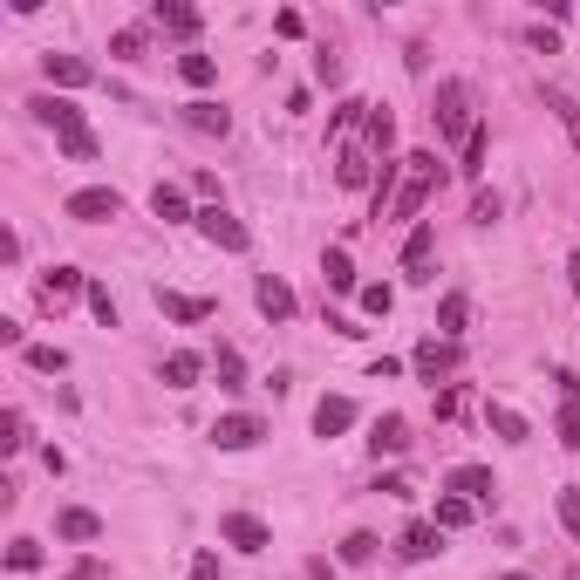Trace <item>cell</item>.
<instances>
[{
    "label": "cell",
    "mask_w": 580,
    "mask_h": 580,
    "mask_svg": "<svg viewBox=\"0 0 580 580\" xmlns=\"http://www.w3.org/2000/svg\"><path fill=\"white\" fill-rule=\"evenodd\" d=\"M185 580H219V553H212V546L192 553V574H185Z\"/></svg>",
    "instance_id": "b9f144b4"
},
{
    "label": "cell",
    "mask_w": 580,
    "mask_h": 580,
    "mask_svg": "<svg viewBox=\"0 0 580 580\" xmlns=\"http://www.w3.org/2000/svg\"><path fill=\"white\" fill-rule=\"evenodd\" d=\"M198 232H205L219 253H246V226L232 219L226 205H205V212H198Z\"/></svg>",
    "instance_id": "7a4b0ae2"
},
{
    "label": "cell",
    "mask_w": 580,
    "mask_h": 580,
    "mask_svg": "<svg viewBox=\"0 0 580 580\" xmlns=\"http://www.w3.org/2000/svg\"><path fill=\"white\" fill-rule=\"evenodd\" d=\"M198 376H205V362H198L192 348H178V355H164V383H171V389H192Z\"/></svg>",
    "instance_id": "44dd1931"
},
{
    "label": "cell",
    "mask_w": 580,
    "mask_h": 580,
    "mask_svg": "<svg viewBox=\"0 0 580 580\" xmlns=\"http://www.w3.org/2000/svg\"><path fill=\"white\" fill-rule=\"evenodd\" d=\"M7 437H0V451H21V444H28V417H21V410H7Z\"/></svg>",
    "instance_id": "60d3db41"
},
{
    "label": "cell",
    "mask_w": 580,
    "mask_h": 580,
    "mask_svg": "<svg viewBox=\"0 0 580 580\" xmlns=\"http://www.w3.org/2000/svg\"><path fill=\"white\" fill-rule=\"evenodd\" d=\"M485 144H492V130H485V123H478V130H471V137H464V178H478V171H485Z\"/></svg>",
    "instance_id": "f546056e"
},
{
    "label": "cell",
    "mask_w": 580,
    "mask_h": 580,
    "mask_svg": "<svg viewBox=\"0 0 580 580\" xmlns=\"http://www.w3.org/2000/svg\"><path fill=\"white\" fill-rule=\"evenodd\" d=\"M451 369H458V342H437V335H430V342H417V376H424V383L451 376Z\"/></svg>",
    "instance_id": "8fae6325"
},
{
    "label": "cell",
    "mask_w": 580,
    "mask_h": 580,
    "mask_svg": "<svg viewBox=\"0 0 580 580\" xmlns=\"http://www.w3.org/2000/svg\"><path fill=\"white\" fill-rule=\"evenodd\" d=\"M362 130H369V144H376V151L389 157V144H396V116H389V110H376V103H369V116H362Z\"/></svg>",
    "instance_id": "83f0119b"
},
{
    "label": "cell",
    "mask_w": 580,
    "mask_h": 580,
    "mask_svg": "<svg viewBox=\"0 0 580 580\" xmlns=\"http://www.w3.org/2000/svg\"><path fill=\"white\" fill-rule=\"evenodd\" d=\"M567 273H574V294H580V253H574V260H567Z\"/></svg>",
    "instance_id": "bcb514c9"
},
{
    "label": "cell",
    "mask_w": 580,
    "mask_h": 580,
    "mask_svg": "<svg viewBox=\"0 0 580 580\" xmlns=\"http://www.w3.org/2000/svg\"><path fill=\"white\" fill-rule=\"evenodd\" d=\"M185 123L205 130V137H226V130H232V116L219 110V103H185Z\"/></svg>",
    "instance_id": "cb8c5ba5"
},
{
    "label": "cell",
    "mask_w": 580,
    "mask_h": 580,
    "mask_svg": "<svg viewBox=\"0 0 580 580\" xmlns=\"http://www.w3.org/2000/svg\"><path fill=\"white\" fill-rule=\"evenodd\" d=\"M355 301H362V314H376V321H383V314L396 308V294H389L383 280H376V287H362V294H355Z\"/></svg>",
    "instance_id": "d590c367"
},
{
    "label": "cell",
    "mask_w": 580,
    "mask_h": 580,
    "mask_svg": "<svg viewBox=\"0 0 580 580\" xmlns=\"http://www.w3.org/2000/svg\"><path fill=\"white\" fill-rule=\"evenodd\" d=\"M69 580H110V567H103V560H76V567H69Z\"/></svg>",
    "instance_id": "ee69618b"
},
{
    "label": "cell",
    "mask_w": 580,
    "mask_h": 580,
    "mask_svg": "<svg viewBox=\"0 0 580 580\" xmlns=\"http://www.w3.org/2000/svg\"><path fill=\"white\" fill-rule=\"evenodd\" d=\"M499 212H505L499 192H478V198H471V226H499Z\"/></svg>",
    "instance_id": "f35d334b"
},
{
    "label": "cell",
    "mask_w": 580,
    "mask_h": 580,
    "mask_svg": "<svg viewBox=\"0 0 580 580\" xmlns=\"http://www.w3.org/2000/svg\"><path fill=\"white\" fill-rule=\"evenodd\" d=\"M553 437H560L567 451H580V403H567V410H560V424H553Z\"/></svg>",
    "instance_id": "74e56055"
},
{
    "label": "cell",
    "mask_w": 580,
    "mask_h": 580,
    "mask_svg": "<svg viewBox=\"0 0 580 580\" xmlns=\"http://www.w3.org/2000/svg\"><path fill=\"white\" fill-rule=\"evenodd\" d=\"M253 301H260L267 321H294V287H287L280 273H260V280H253Z\"/></svg>",
    "instance_id": "5b68a950"
},
{
    "label": "cell",
    "mask_w": 580,
    "mask_h": 580,
    "mask_svg": "<svg viewBox=\"0 0 580 580\" xmlns=\"http://www.w3.org/2000/svg\"><path fill=\"white\" fill-rule=\"evenodd\" d=\"M430 246H437V226H430V219H417V226H410V239H403V267H410V280H430Z\"/></svg>",
    "instance_id": "30bf717a"
},
{
    "label": "cell",
    "mask_w": 580,
    "mask_h": 580,
    "mask_svg": "<svg viewBox=\"0 0 580 580\" xmlns=\"http://www.w3.org/2000/svg\"><path fill=\"white\" fill-rule=\"evenodd\" d=\"M178 76L192 82V89H205V82L219 76V62H212V55H178Z\"/></svg>",
    "instance_id": "4dcf8cb0"
},
{
    "label": "cell",
    "mask_w": 580,
    "mask_h": 580,
    "mask_svg": "<svg viewBox=\"0 0 580 580\" xmlns=\"http://www.w3.org/2000/svg\"><path fill=\"white\" fill-rule=\"evenodd\" d=\"M335 185H348V192H355V185H369V151H355V144H348L342 164H335Z\"/></svg>",
    "instance_id": "484cf974"
},
{
    "label": "cell",
    "mask_w": 580,
    "mask_h": 580,
    "mask_svg": "<svg viewBox=\"0 0 580 580\" xmlns=\"http://www.w3.org/2000/svg\"><path fill=\"white\" fill-rule=\"evenodd\" d=\"M28 369H41V376H62V369H69V355H62V348H28Z\"/></svg>",
    "instance_id": "8d00e7d4"
},
{
    "label": "cell",
    "mask_w": 580,
    "mask_h": 580,
    "mask_svg": "<svg viewBox=\"0 0 580 580\" xmlns=\"http://www.w3.org/2000/svg\"><path fill=\"white\" fill-rule=\"evenodd\" d=\"M485 424L499 430L505 444H526V437H533V424H526V417H519L512 403H485Z\"/></svg>",
    "instance_id": "ac0fdd59"
},
{
    "label": "cell",
    "mask_w": 580,
    "mask_h": 580,
    "mask_svg": "<svg viewBox=\"0 0 580 580\" xmlns=\"http://www.w3.org/2000/svg\"><path fill=\"white\" fill-rule=\"evenodd\" d=\"M76 294H89V280H82L76 267H48L41 273V308H62V301H76Z\"/></svg>",
    "instance_id": "9c48e42d"
},
{
    "label": "cell",
    "mask_w": 580,
    "mask_h": 580,
    "mask_svg": "<svg viewBox=\"0 0 580 580\" xmlns=\"http://www.w3.org/2000/svg\"><path fill=\"white\" fill-rule=\"evenodd\" d=\"M314 76H321L328 89H335V82H342V62H335V55H314Z\"/></svg>",
    "instance_id": "f6af8a7d"
},
{
    "label": "cell",
    "mask_w": 580,
    "mask_h": 580,
    "mask_svg": "<svg viewBox=\"0 0 580 580\" xmlns=\"http://www.w3.org/2000/svg\"><path fill=\"white\" fill-rule=\"evenodd\" d=\"M55 144H62V157H76V164H96V137H89V123H82V130H62Z\"/></svg>",
    "instance_id": "f1b7e54d"
},
{
    "label": "cell",
    "mask_w": 580,
    "mask_h": 580,
    "mask_svg": "<svg viewBox=\"0 0 580 580\" xmlns=\"http://www.w3.org/2000/svg\"><path fill=\"white\" fill-rule=\"evenodd\" d=\"M396 553H403V560H437V553H444V526H437V519H417V526H403Z\"/></svg>",
    "instance_id": "52a82bcc"
},
{
    "label": "cell",
    "mask_w": 580,
    "mask_h": 580,
    "mask_svg": "<svg viewBox=\"0 0 580 580\" xmlns=\"http://www.w3.org/2000/svg\"><path fill=\"white\" fill-rule=\"evenodd\" d=\"M464 321H471V301H464V294H444V301H437V328H444V342H458Z\"/></svg>",
    "instance_id": "603a6c76"
},
{
    "label": "cell",
    "mask_w": 580,
    "mask_h": 580,
    "mask_svg": "<svg viewBox=\"0 0 580 580\" xmlns=\"http://www.w3.org/2000/svg\"><path fill=\"white\" fill-rule=\"evenodd\" d=\"M430 116H437V137H471L478 130V123H464V82H444Z\"/></svg>",
    "instance_id": "277c9868"
},
{
    "label": "cell",
    "mask_w": 580,
    "mask_h": 580,
    "mask_svg": "<svg viewBox=\"0 0 580 580\" xmlns=\"http://www.w3.org/2000/svg\"><path fill=\"white\" fill-rule=\"evenodd\" d=\"M41 69H48L55 89H82V82H96V69H89L82 55H41Z\"/></svg>",
    "instance_id": "4fadbf2b"
},
{
    "label": "cell",
    "mask_w": 580,
    "mask_h": 580,
    "mask_svg": "<svg viewBox=\"0 0 580 580\" xmlns=\"http://www.w3.org/2000/svg\"><path fill=\"white\" fill-rule=\"evenodd\" d=\"M505 580H533V574H505Z\"/></svg>",
    "instance_id": "7dc6e473"
},
{
    "label": "cell",
    "mask_w": 580,
    "mask_h": 580,
    "mask_svg": "<svg viewBox=\"0 0 580 580\" xmlns=\"http://www.w3.org/2000/svg\"><path fill=\"white\" fill-rule=\"evenodd\" d=\"M369 451H376V458L410 451V424H403V417H376V424H369Z\"/></svg>",
    "instance_id": "5bb4252c"
},
{
    "label": "cell",
    "mask_w": 580,
    "mask_h": 580,
    "mask_svg": "<svg viewBox=\"0 0 580 580\" xmlns=\"http://www.w3.org/2000/svg\"><path fill=\"white\" fill-rule=\"evenodd\" d=\"M7 567H14V574H35V567H41V546L35 540H14V546H7Z\"/></svg>",
    "instance_id": "e575fe53"
},
{
    "label": "cell",
    "mask_w": 580,
    "mask_h": 580,
    "mask_svg": "<svg viewBox=\"0 0 580 580\" xmlns=\"http://www.w3.org/2000/svg\"><path fill=\"white\" fill-rule=\"evenodd\" d=\"M151 21H157V28H171V35H185V41L198 35V14L185 7V0H157V7H151Z\"/></svg>",
    "instance_id": "d6986e66"
},
{
    "label": "cell",
    "mask_w": 580,
    "mask_h": 580,
    "mask_svg": "<svg viewBox=\"0 0 580 580\" xmlns=\"http://www.w3.org/2000/svg\"><path fill=\"white\" fill-rule=\"evenodd\" d=\"M151 212L164 219V226H178V219H198L192 205H185V192H178V185H157V192H151Z\"/></svg>",
    "instance_id": "7402d4cb"
},
{
    "label": "cell",
    "mask_w": 580,
    "mask_h": 580,
    "mask_svg": "<svg viewBox=\"0 0 580 580\" xmlns=\"http://www.w3.org/2000/svg\"><path fill=\"white\" fill-rule=\"evenodd\" d=\"M260 437H267L260 417H219V424H212V444H219V451H253Z\"/></svg>",
    "instance_id": "8992f818"
},
{
    "label": "cell",
    "mask_w": 580,
    "mask_h": 580,
    "mask_svg": "<svg viewBox=\"0 0 580 580\" xmlns=\"http://www.w3.org/2000/svg\"><path fill=\"white\" fill-rule=\"evenodd\" d=\"M110 55H116V62H137V55H144V28H116Z\"/></svg>",
    "instance_id": "836d02e7"
},
{
    "label": "cell",
    "mask_w": 580,
    "mask_h": 580,
    "mask_svg": "<svg viewBox=\"0 0 580 580\" xmlns=\"http://www.w3.org/2000/svg\"><path fill=\"white\" fill-rule=\"evenodd\" d=\"M89 308H96V321H103V328H123V314H116L110 287H89Z\"/></svg>",
    "instance_id": "ab89813d"
},
{
    "label": "cell",
    "mask_w": 580,
    "mask_h": 580,
    "mask_svg": "<svg viewBox=\"0 0 580 580\" xmlns=\"http://www.w3.org/2000/svg\"><path fill=\"white\" fill-rule=\"evenodd\" d=\"M157 308L171 314V321H185V328H192V321H205V314H212V301H198V294H171V287H157Z\"/></svg>",
    "instance_id": "e0dca14e"
},
{
    "label": "cell",
    "mask_w": 580,
    "mask_h": 580,
    "mask_svg": "<svg viewBox=\"0 0 580 580\" xmlns=\"http://www.w3.org/2000/svg\"><path fill=\"white\" fill-rule=\"evenodd\" d=\"M348 424H355V403L348 396H321L314 403V437H342Z\"/></svg>",
    "instance_id": "7c38bea8"
},
{
    "label": "cell",
    "mask_w": 580,
    "mask_h": 580,
    "mask_svg": "<svg viewBox=\"0 0 580 580\" xmlns=\"http://www.w3.org/2000/svg\"><path fill=\"white\" fill-rule=\"evenodd\" d=\"M376 546H383L376 533H348V540H342V560H348V567H369V560H376Z\"/></svg>",
    "instance_id": "1f68e13d"
},
{
    "label": "cell",
    "mask_w": 580,
    "mask_h": 580,
    "mask_svg": "<svg viewBox=\"0 0 580 580\" xmlns=\"http://www.w3.org/2000/svg\"><path fill=\"white\" fill-rule=\"evenodd\" d=\"M55 533H62V540H103V519H96V512H82V505H69V512L55 519Z\"/></svg>",
    "instance_id": "ffe728a7"
},
{
    "label": "cell",
    "mask_w": 580,
    "mask_h": 580,
    "mask_svg": "<svg viewBox=\"0 0 580 580\" xmlns=\"http://www.w3.org/2000/svg\"><path fill=\"white\" fill-rule=\"evenodd\" d=\"M219 389H246V362H239V348H219Z\"/></svg>",
    "instance_id": "d6a6232c"
},
{
    "label": "cell",
    "mask_w": 580,
    "mask_h": 580,
    "mask_svg": "<svg viewBox=\"0 0 580 580\" xmlns=\"http://www.w3.org/2000/svg\"><path fill=\"white\" fill-rule=\"evenodd\" d=\"M219 540H232L239 553H267L273 533L260 526V519H253V512H226V519H219Z\"/></svg>",
    "instance_id": "3957f363"
},
{
    "label": "cell",
    "mask_w": 580,
    "mask_h": 580,
    "mask_svg": "<svg viewBox=\"0 0 580 580\" xmlns=\"http://www.w3.org/2000/svg\"><path fill=\"white\" fill-rule=\"evenodd\" d=\"M546 110L560 116V130L574 137V151H580V103H574V96H567V89H546Z\"/></svg>",
    "instance_id": "d4e9b609"
},
{
    "label": "cell",
    "mask_w": 580,
    "mask_h": 580,
    "mask_svg": "<svg viewBox=\"0 0 580 580\" xmlns=\"http://www.w3.org/2000/svg\"><path fill=\"white\" fill-rule=\"evenodd\" d=\"M35 116L55 130V137H62V130H82V110L69 103V96H35Z\"/></svg>",
    "instance_id": "2e32d148"
},
{
    "label": "cell",
    "mask_w": 580,
    "mask_h": 580,
    "mask_svg": "<svg viewBox=\"0 0 580 580\" xmlns=\"http://www.w3.org/2000/svg\"><path fill=\"white\" fill-rule=\"evenodd\" d=\"M471 512H478L471 499H458V492H444V499H437V526H444V533H458V526H471Z\"/></svg>",
    "instance_id": "4316f807"
},
{
    "label": "cell",
    "mask_w": 580,
    "mask_h": 580,
    "mask_svg": "<svg viewBox=\"0 0 580 580\" xmlns=\"http://www.w3.org/2000/svg\"><path fill=\"white\" fill-rule=\"evenodd\" d=\"M76 226H110L116 212H123V192L116 185H89V192H69V205H62Z\"/></svg>",
    "instance_id": "6da1fadb"
},
{
    "label": "cell",
    "mask_w": 580,
    "mask_h": 580,
    "mask_svg": "<svg viewBox=\"0 0 580 580\" xmlns=\"http://www.w3.org/2000/svg\"><path fill=\"white\" fill-rule=\"evenodd\" d=\"M321 280H328L335 294H362V287H355V260H348V246H328V253H321Z\"/></svg>",
    "instance_id": "9a60e30c"
},
{
    "label": "cell",
    "mask_w": 580,
    "mask_h": 580,
    "mask_svg": "<svg viewBox=\"0 0 580 580\" xmlns=\"http://www.w3.org/2000/svg\"><path fill=\"white\" fill-rule=\"evenodd\" d=\"M560 526L580 540V492H560Z\"/></svg>",
    "instance_id": "7bdbcfd3"
},
{
    "label": "cell",
    "mask_w": 580,
    "mask_h": 580,
    "mask_svg": "<svg viewBox=\"0 0 580 580\" xmlns=\"http://www.w3.org/2000/svg\"><path fill=\"white\" fill-rule=\"evenodd\" d=\"M444 492H458V499H471V505H485L492 492H499V478L485 471V464H458L451 478H444Z\"/></svg>",
    "instance_id": "ba28073f"
}]
</instances>
